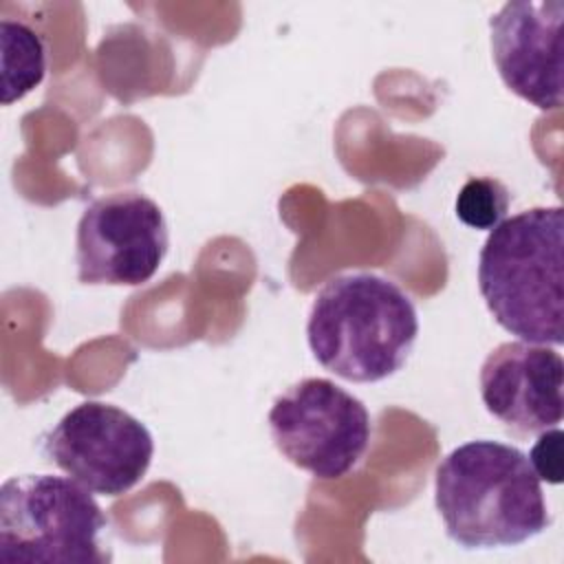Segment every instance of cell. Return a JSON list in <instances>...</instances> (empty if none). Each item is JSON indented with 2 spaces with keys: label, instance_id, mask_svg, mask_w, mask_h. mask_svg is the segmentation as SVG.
I'll return each instance as SVG.
<instances>
[{
  "label": "cell",
  "instance_id": "cell-10",
  "mask_svg": "<svg viewBox=\"0 0 564 564\" xmlns=\"http://www.w3.org/2000/svg\"><path fill=\"white\" fill-rule=\"evenodd\" d=\"M2 35V104L9 106L35 86L46 75V44L42 35L24 22L4 18Z\"/></svg>",
  "mask_w": 564,
  "mask_h": 564
},
{
  "label": "cell",
  "instance_id": "cell-4",
  "mask_svg": "<svg viewBox=\"0 0 564 564\" xmlns=\"http://www.w3.org/2000/svg\"><path fill=\"white\" fill-rule=\"evenodd\" d=\"M108 518L93 491L53 474L11 476L0 487V560L106 564Z\"/></svg>",
  "mask_w": 564,
  "mask_h": 564
},
{
  "label": "cell",
  "instance_id": "cell-8",
  "mask_svg": "<svg viewBox=\"0 0 564 564\" xmlns=\"http://www.w3.org/2000/svg\"><path fill=\"white\" fill-rule=\"evenodd\" d=\"M562 0H511L489 18L500 79L540 110L562 106Z\"/></svg>",
  "mask_w": 564,
  "mask_h": 564
},
{
  "label": "cell",
  "instance_id": "cell-6",
  "mask_svg": "<svg viewBox=\"0 0 564 564\" xmlns=\"http://www.w3.org/2000/svg\"><path fill=\"white\" fill-rule=\"evenodd\" d=\"M44 456L93 494L115 498L143 480L154 441L150 430L123 408L84 401L44 436Z\"/></svg>",
  "mask_w": 564,
  "mask_h": 564
},
{
  "label": "cell",
  "instance_id": "cell-9",
  "mask_svg": "<svg viewBox=\"0 0 564 564\" xmlns=\"http://www.w3.org/2000/svg\"><path fill=\"white\" fill-rule=\"evenodd\" d=\"M564 361L544 344L505 341L480 366L485 410L516 434L560 427L564 399Z\"/></svg>",
  "mask_w": 564,
  "mask_h": 564
},
{
  "label": "cell",
  "instance_id": "cell-1",
  "mask_svg": "<svg viewBox=\"0 0 564 564\" xmlns=\"http://www.w3.org/2000/svg\"><path fill=\"white\" fill-rule=\"evenodd\" d=\"M434 505L447 538L463 549H507L551 524L540 478L516 445L478 438L436 467Z\"/></svg>",
  "mask_w": 564,
  "mask_h": 564
},
{
  "label": "cell",
  "instance_id": "cell-3",
  "mask_svg": "<svg viewBox=\"0 0 564 564\" xmlns=\"http://www.w3.org/2000/svg\"><path fill=\"white\" fill-rule=\"evenodd\" d=\"M564 209L531 207L496 225L478 256L480 295L507 333L529 344L564 341Z\"/></svg>",
  "mask_w": 564,
  "mask_h": 564
},
{
  "label": "cell",
  "instance_id": "cell-5",
  "mask_svg": "<svg viewBox=\"0 0 564 564\" xmlns=\"http://www.w3.org/2000/svg\"><path fill=\"white\" fill-rule=\"evenodd\" d=\"M267 421L275 449L319 480L350 474L372 438L368 408L324 377L289 386L273 401Z\"/></svg>",
  "mask_w": 564,
  "mask_h": 564
},
{
  "label": "cell",
  "instance_id": "cell-12",
  "mask_svg": "<svg viewBox=\"0 0 564 564\" xmlns=\"http://www.w3.org/2000/svg\"><path fill=\"white\" fill-rule=\"evenodd\" d=\"M529 460L540 480L560 485L562 482V430L551 427L540 432L535 445L529 452Z\"/></svg>",
  "mask_w": 564,
  "mask_h": 564
},
{
  "label": "cell",
  "instance_id": "cell-11",
  "mask_svg": "<svg viewBox=\"0 0 564 564\" xmlns=\"http://www.w3.org/2000/svg\"><path fill=\"white\" fill-rule=\"evenodd\" d=\"M509 189L491 176H471L456 196V216L471 229L491 231L509 212Z\"/></svg>",
  "mask_w": 564,
  "mask_h": 564
},
{
  "label": "cell",
  "instance_id": "cell-2",
  "mask_svg": "<svg viewBox=\"0 0 564 564\" xmlns=\"http://www.w3.org/2000/svg\"><path fill=\"white\" fill-rule=\"evenodd\" d=\"M419 337L412 297L375 271L333 275L315 293L306 339L322 368L352 383H377L399 372Z\"/></svg>",
  "mask_w": 564,
  "mask_h": 564
},
{
  "label": "cell",
  "instance_id": "cell-7",
  "mask_svg": "<svg viewBox=\"0 0 564 564\" xmlns=\"http://www.w3.org/2000/svg\"><path fill=\"white\" fill-rule=\"evenodd\" d=\"M167 247L165 214L150 196L141 192L106 194L79 216L75 236L77 280L139 286L154 278Z\"/></svg>",
  "mask_w": 564,
  "mask_h": 564
}]
</instances>
